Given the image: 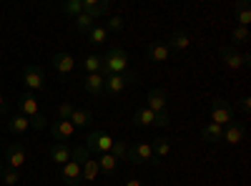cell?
<instances>
[{"label":"cell","mask_w":251,"mask_h":186,"mask_svg":"<svg viewBox=\"0 0 251 186\" xmlns=\"http://www.w3.org/2000/svg\"><path fill=\"white\" fill-rule=\"evenodd\" d=\"M83 88H86L91 96L106 93V76H100V73H88L86 78H83Z\"/></svg>","instance_id":"5bb4252c"},{"label":"cell","mask_w":251,"mask_h":186,"mask_svg":"<svg viewBox=\"0 0 251 186\" xmlns=\"http://www.w3.org/2000/svg\"><path fill=\"white\" fill-rule=\"evenodd\" d=\"M73 108H75L73 103H60V106H58V121H68Z\"/></svg>","instance_id":"e575fe53"},{"label":"cell","mask_w":251,"mask_h":186,"mask_svg":"<svg viewBox=\"0 0 251 186\" xmlns=\"http://www.w3.org/2000/svg\"><path fill=\"white\" fill-rule=\"evenodd\" d=\"M231 40H234V43H246V40H249V28H244V26H234V30H231Z\"/></svg>","instance_id":"d6a6232c"},{"label":"cell","mask_w":251,"mask_h":186,"mask_svg":"<svg viewBox=\"0 0 251 186\" xmlns=\"http://www.w3.org/2000/svg\"><path fill=\"white\" fill-rule=\"evenodd\" d=\"M113 143H116V138L113 136H108L106 131H98V129H93L88 136H86V143L83 146L88 149V154H111V149H113Z\"/></svg>","instance_id":"7a4b0ae2"},{"label":"cell","mask_w":251,"mask_h":186,"mask_svg":"<svg viewBox=\"0 0 251 186\" xmlns=\"http://www.w3.org/2000/svg\"><path fill=\"white\" fill-rule=\"evenodd\" d=\"M75 129H88V126H93V121H96V116H93V111L91 108H73V113H71V118H68Z\"/></svg>","instance_id":"e0dca14e"},{"label":"cell","mask_w":251,"mask_h":186,"mask_svg":"<svg viewBox=\"0 0 251 186\" xmlns=\"http://www.w3.org/2000/svg\"><path fill=\"white\" fill-rule=\"evenodd\" d=\"M221 136H224V129L216 126V123H206V126H201V141L203 143H216V141H221Z\"/></svg>","instance_id":"603a6c76"},{"label":"cell","mask_w":251,"mask_h":186,"mask_svg":"<svg viewBox=\"0 0 251 186\" xmlns=\"http://www.w3.org/2000/svg\"><path fill=\"white\" fill-rule=\"evenodd\" d=\"M10 111V106H8V101H5V96L0 93V113H8Z\"/></svg>","instance_id":"ab89813d"},{"label":"cell","mask_w":251,"mask_h":186,"mask_svg":"<svg viewBox=\"0 0 251 186\" xmlns=\"http://www.w3.org/2000/svg\"><path fill=\"white\" fill-rule=\"evenodd\" d=\"M100 174V166H98V159L93 156H88L86 161H83V166H80V176H83V181H96V176Z\"/></svg>","instance_id":"7402d4cb"},{"label":"cell","mask_w":251,"mask_h":186,"mask_svg":"<svg viewBox=\"0 0 251 186\" xmlns=\"http://www.w3.org/2000/svg\"><path fill=\"white\" fill-rule=\"evenodd\" d=\"M71 154H73V149L68 146V143H53V146H50V159L55 163H60V166L71 161Z\"/></svg>","instance_id":"44dd1931"},{"label":"cell","mask_w":251,"mask_h":186,"mask_svg":"<svg viewBox=\"0 0 251 186\" xmlns=\"http://www.w3.org/2000/svg\"><path fill=\"white\" fill-rule=\"evenodd\" d=\"M0 181H3L5 186H15L20 181V171L18 169H3V176H0Z\"/></svg>","instance_id":"1f68e13d"},{"label":"cell","mask_w":251,"mask_h":186,"mask_svg":"<svg viewBox=\"0 0 251 186\" xmlns=\"http://www.w3.org/2000/svg\"><path fill=\"white\" fill-rule=\"evenodd\" d=\"M73 68H75V58L71 53H55L53 55V71L55 73L68 76V73H73Z\"/></svg>","instance_id":"9a60e30c"},{"label":"cell","mask_w":251,"mask_h":186,"mask_svg":"<svg viewBox=\"0 0 251 186\" xmlns=\"http://www.w3.org/2000/svg\"><path fill=\"white\" fill-rule=\"evenodd\" d=\"M151 149H153L156 159H166L171 154V141L169 138H156V143H151Z\"/></svg>","instance_id":"f1b7e54d"},{"label":"cell","mask_w":251,"mask_h":186,"mask_svg":"<svg viewBox=\"0 0 251 186\" xmlns=\"http://www.w3.org/2000/svg\"><path fill=\"white\" fill-rule=\"evenodd\" d=\"M75 20V30H80V33H88L93 26H96V20L88 15V13H80L78 18H73Z\"/></svg>","instance_id":"f546056e"},{"label":"cell","mask_w":251,"mask_h":186,"mask_svg":"<svg viewBox=\"0 0 251 186\" xmlns=\"http://www.w3.org/2000/svg\"><path fill=\"white\" fill-rule=\"evenodd\" d=\"M136 80V73L133 71H126V73H111L106 76V93L108 96H121L126 88Z\"/></svg>","instance_id":"8992f818"},{"label":"cell","mask_w":251,"mask_h":186,"mask_svg":"<svg viewBox=\"0 0 251 186\" xmlns=\"http://www.w3.org/2000/svg\"><path fill=\"white\" fill-rule=\"evenodd\" d=\"M239 111L249 116V111H251V98H249V96H244V98L239 101Z\"/></svg>","instance_id":"f35d334b"},{"label":"cell","mask_w":251,"mask_h":186,"mask_svg":"<svg viewBox=\"0 0 251 186\" xmlns=\"http://www.w3.org/2000/svg\"><path fill=\"white\" fill-rule=\"evenodd\" d=\"M28 129H30V118H28V116L15 113V116H10V118H8V131H10V133L23 136V133H28Z\"/></svg>","instance_id":"d6986e66"},{"label":"cell","mask_w":251,"mask_h":186,"mask_svg":"<svg viewBox=\"0 0 251 186\" xmlns=\"http://www.w3.org/2000/svg\"><path fill=\"white\" fill-rule=\"evenodd\" d=\"M246 136V123L244 121H231L228 126H224V136L221 141L228 143V146H236V143H241Z\"/></svg>","instance_id":"9c48e42d"},{"label":"cell","mask_w":251,"mask_h":186,"mask_svg":"<svg viewBox=\"0 0 251 186\" xmlns=\"http://www.w3.org/2000/svg\"><path fill=\"white\" fill-rule=\"evenodd\" d=\"M83 13H88L93 20L108 13V0H83Z\"/></svg>","instance_id":"ac0fdd59"},{"label":"cell","mask_w":251,"mask_h":186,"mask_svg":"<svg viewBox=\"0 0 251 186\" xmlns=\"http://www.w3.org/2000/svg\"><path fill=\"white\" fill-rule=\"evenodd\" d=\"M166 106H169V98H166V93L161 88H151L149 93H146V108H149V111L163 113Z\"/></svg>","instance_id":"7c38bea8"},{"label":"cell","mask_w":251,"mask_h":186,"mask_svg":"<svg viewBox=\"0 0 251 186\" xmlns=\"http://www.w3.org/2000/svg\"><path fill=\"white\" fill-rule=\"evenodd\" d=\"M86 35H88V43H93V46H103V43L108 40V30L103 28V26H98V23H96Z\"/></svg>","instance_id":"484cf974"},{"label":"cell","mask_w":251,"mask_h":186,"mask_svg":"<svg viewBox=\"0 0 251 186\" xmlns=\"http://www.w3.org/2000/svg\"><path fill=\"white\" fill-rule=\"evenodd\" d=\"M23 83L28 86V91L30 93H38V91H43L46 88V73H43V68L40 66H25L23 68Z\"/></svg>","instance_id":"52a82bcc"},{"label":"cell","mask_w":251,"mask_h":186,"mask_svg":"<svg viewBox=\"0 0 251 186\" xmlns=\"http://www.w3.org/2000/svg\"><path fill=\"white\" fill-rule=\"evenodd\" d=\"M166 46H169V51L174 53H181V51H186L188 46H191V38H188L183 30H174L171 35H169V43H166Z\"/></svg>","instance_id":"ffe728a7"},{"label":"cell","mask_w":251,"mask_h":186,"mask_svg":"<svg viewBox=\"0 0 251 186\" xmlns=\"http://www.w3.org/2000/svg\"><path fill=\"white\" fill-rule=\"evenodd\" d=\"M236 20H239L236 26L249 28V23H251V10H249V3H246V0H239V3H236Z\"/></svg>","instance_id":"83f0119b"},{"label":"cell","mask_w":251,"mask_h":186,"mask_svg":"<svg viewBox=\"0 0 251 186\" xmlns=\"http://www.w3.org/2000/svg\"><path fill=\"white\" fill-rule=\"evenodd\" d=\"M30 126H35V129L40 131V129H46V126H48V118H46L43 113H38V116L30 118Z\"/></svg>","instance_id":"74e56055"},{"label":"cell","mask_w":251,"mask_h":186,"mask_svg":"<svg viewBox=\"0 0 251 186\" xmlns=\"http://www.w3.org/2000/svg\"><path fill=\"white\" fill-rule=\"evenodd\" d=\"M153 118H156V113L153 111H149V108H136V113H133V126L136 129H146V126H153Z\"/></svg>","instance_id":"cb8c5ba5"},{"label":"cell","mask_w":251,"mask_h":186,"mask_svg":"<svg viewBox=\"0 0 251 186\" xmlns=\"http://www.w3.org/2000/svg\"><path fill=\"white\" fill-rule=\"evenodd\" d=\"M50 133H53L55 143H66V141L73 138L75 126H73L71 121H53V123H50Z\"/></svg>","instance_id":"4fadbf2b"},{"label":"cell","mask_w":251,"mask_h":186,"mask_svg":"<svg viewBox=\"0 0 251 186\" xmlns=\"http://www.w3.org/2000/svg\"><path fill=\"white\" fill-rule=\"evenodd\" d=\"M98 166H100V174L113 176L116 169H118V161H116L113 154H100V156H98Z\"/></svg>","instance_id":"d4e9b609"},{"label":"cell","mask_w":251,"mask_h":186,"mask_svg":"<svg viewBox=\"0 0 251 186\" xmlns=\"http://www.w3.org/2000/svg\"><path fill=\"white\" fill-rule=\"evenodd\" d=\"M146 55H149V60H153V63H166V60L171 58V51L166 43L153 40V43H149V48H146Z\"/></svg>","instance_id":"2e32d148"},{"label":"cell","mask_w":251,"mask_h":186,"mask_svg":"<svg viewBox=\"0 0 251 186\" xmlns=\"http://www.w3.org/2000/svg\"><path fill=\"white\" fill-rule=\"evenodd\" d=\"M5 161L10 163V169H23L25 163H28V154H25V146L20 141H15V143H8L5 146Z\"/></svg>","instance_id":"ba28073f"},{"label":"cell","mask_w":251,"mask_h":186,"mask_svg":"<svg viewBox=\"0 0 251 186\" xmlns=\"http://www.w3.org/2000/svg\"><path fill=\"white\" fill-rule=\"evenodd\" d=\"M123 26H126V20L121 18V15H111V20H108V33H121L123 30Z\"/></svg>","instance_id":"836d02e7"},{"label":"cell","mask_w":251,"mask_h":186,"mask_svg":"<svg viewBox=\"0 0 251 186\" xmlns=\"http://www.w3.org/2000/svg\"><path fill=\"white\" fill-rule=\"evenodd\" d=\"M123 186H146V184L138 181V179H128V181H123Z\"/></svg>","instance_id":"60d3db41"},{"label":"cell","mask_w":251,"mask_h":186,"mask_svg":"<svg viewBox=\"0 0 251 186\" xmlns=\"http://www.w3.org/2000/svg\"><path fill=\"white\" fill-rule=\"evenodd\" d=\"M234 121V106L224 98H214L211 101V123H216V126H228V123Z\"/></svg>","instance_id":"5b68a950"},{"label":"cell","mask_w":251,"mask_h":186,"mask_svg":"<svg viewBox=\"0 0 251 186\" xmlns=\"http://www.w3.org/2000/svg\"><path fill=\"white\" fill-rule=\"evenodd\" d=\"M60 10L66 13V15H71V18H78L83 13V0H66Z\"/></svg>","instance_id":"4dcf8cb0"},{"label":"cell","mask_w":251,"mask_h":186,"mask_svg":"<svg viewBox=\"0 0 251 186\" xmlns=\"http://www.w3.org/2000/svg\"><path fill=\"white\" fill-rule=\"evenodd\" d=\"M3 169H5V166H3V159H0V176H3Z\"/></svg>","instance_id":"b9f144b4"},{"label":"cell","mask_w":251,"mask_h":186,"mask_svg":"<svg viewBox=\"0 0 251 186\" xmlns=\"http://www.w3.org/2000/svg\"><path fill=\"white\" fill-rule=\"evenodd\" d=\"M128 71V53L123 48H108L103 55V71L100 76H111V73H126Z\"/></svg>","instance_id":"6da1fadb"},{"label":"cell","mask_w":251,"mask_h":186,"mask_svg":"<svg viewBox=\"0 0 251 186\" xmlns=\"http://www.w3.org/2000/svg\"><path fill=\"white\" fill-rule=\"evenodd\" d=\"M80 166L83 163H78V161H68V163H63V169H60V181L66 184V186H80V181H83V176H80Z\"/></svg>","instance_id":"30bf717a"},{"label":"cell","mask_w":251,"mask_h":186,"mask_svg":"<svg viewBox=\"0 0 251 186\" xmlns=\"http://www.w3.org/2000/svg\"><path fill=\"white\" fill-rule=\"evenodd\" d=\"M83 68H86V73H100L103 71V55L98 53H91L83 58Z\"/></svg>","instance_id":"4316f807"},{"label":"cell","mask_w":251,"mask_h":186,"mask_svg":"<svg viewBox=\"0 0 251 186\" xmlns=\"http://www.w3.org/2000/svg\"><path fill=\"white\" fill-rule=\"evenodd\" d=\"M153 126H158V129H169L171 126V118H169V113H156V118H153Z\"/></svg>","instance_id":"8d00e7d4"},{"label":"cell","mask_w":251,"mask_h":186,"mask_svg":"<svg viewBox=\"0 0 251 186\" xmlns=\"http://www.w3.org/2000/svg\"><path fill=\"white\" fill-rule=\"evenodd\" d=\"M219 60L228 68V71H239V68H246L251 63V55L249 53H236L234 46H224L219 51Z\"/></svg>","instance_id":"3957f363"},{"label":"cell","mask_w":251,"mask_h":186,"mask_svg":"<svg viewBox=\"0 0 251 186\" xmlns=\"http://www.w3.org/2000/svg\"><path fill=\"white\" fill-rule=\"evenodd\" d=\"M126 149H128V146H126V141H116V143H113V149H111V154L116 156V161L126 159Z\"/></svg>","instance_id":"d590c367"},{"label":"cell","mask_w":251,"mask_h":186,"mask_svg":"<svg viewBox=\"0 0 251 186\" xmlns=\"http://www.w3.org/2000/svg\"><path fill=\"white\" fill-rule=\"evenodd\" d=\"M126 161L133 163H153V166H161V161L153 156L151 143H133V146L126 149Z\"/></svg>","instance_id":"277c9868"},{"label":"cell","mask_w":251,"mask_h":186,"mask_svg":"<svg viewBox=\"0 0 251 186\" xmlns=\"http://www.w3.org/2000/svg\"><path fill=\"white\" fill-rule=\"evenodd\" d=\"M15 106H18V113H23V116H28V118H33V116L40 113V111H38V98H35V93H30V91L20 93L18 101H15Z\"/></svg>","instance_id":"8fae6325"}]
</instances>
